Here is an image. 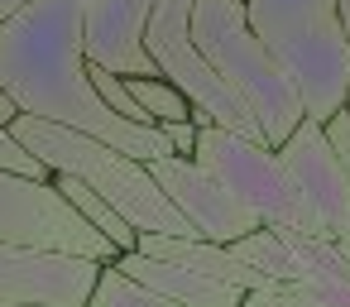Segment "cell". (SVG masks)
<instances>
[{"mask_svg": "<svg viewBox=\"0 0 350 307\" xmlns=\"http://www.w3.org/2000/svg\"><path fill=\"white\" fill-rule=\"evenodd\" d=\"M0 87L20 116L68 125L139 163L178 159L159 125H135L101 101L87 58V0H34L0 25Z\"/></svg>", "mask_w": 350, "mask_h": 307, "instance_id": "6da1fadb", "label": "cell"}, {"mask_svg": "<svg viewBox=\"0 0 350 307\" xmlns=\"http://www.w3.org/2000/svg\"><path fill=\"white\" fill-rule=\"evenodd\" d=\"M245 15L283 77L297 87L307 120L326 125L350 96V44L340 0H245Z\"/></svg>", "mask_w": 350, "mask_h": 307, "instance_id": "7a4b0ae2", "label": "cell"}, {"mask_svg": "<svg viewBox=\"0 0 350 307\" xmlns=\"http://www.w3.org/2000/svg\"><path fill=\"white\" fill-rule=\"evenodd\" d=\"M10 130L53 173L82 178L92 192H101L139 235H197L187 226V216L168 202V192L159 187V178L149 173V163H139V159H130V154H120V149H111V144H101L92 135L34 120V116H15Z\"/></svg>", "mask_w": 350, "mask_h": 307, "instance_id": "3957f363", "label": "cell"}, {"mask_svg": "<svg viewBox=\"0 0 350 307\" xmlns=\"http://www.w3.org/2000/svg\"><path fill=\"white\" fill-rule=\"evenodd\" d=\"M192 39H197L202 58L216 68V77L254 116V125L264 130V139L273 149H283L288 135L307 120V111H302L297 87L283 77V68L273 63V53L254 34L250 15H245V0H197Z\"/></svg>", "mask_w": 350, "mask_h": 307, "instance_id": "277c9868", "label": "cell"}, {"mask_svg": "<svg viewBox=\"0 0 350 307\" xmlns=\"http://www.w3.org/2000/svg\"><path fill=\"white\" fill-rule=\"evenodd\" d=\"M0 245L15 250H49V254H77L96 264H116L120 250L53 187L25 173L0 168Z\"/></svg>", "mask_w": 350, "mask_h": 307, "instance_id": "5b68a950", "label": "cell"}, {"mask_svg": "<svg viewBox=\"0 0 350 307\" xmlns=\"http://www.w3.org/2000/svg\"><path fill=\"white\" fill-rule=\"evenodd\" d=\"M192 159H197L202 168H211L264 226L312 235L302 192H297L293 173L283 168L278 149H269V144H259V139H245V135H230V130H221V125H206Z\"/></svg>", "mask_w": 350, "mask_h": 307, "instance_id": "8992f818", "label": "cell"}, {"mask_svg": "<svg viewBox=\"0 0 350 307\" xmlns=\"http://www.w3.org/2000/svg\"><path fill=\"white\" fill-rule=\"evenodd\" d=\"M278 159H283V168L293 173L297 192H302L312 235H317V240L350 245V173H345V163L331 154L326 125L302 120V125L288 135V144L278 149Z\"/></svg>", "mask_w": 350, "mask_h": 307, "instance_id": "52a82bcc", "label": "cell"}, {"mask_svg": "<svg viewBox=\"0 0 350 307\" xmlns=\"http://www.w3.org/2000/svg\"><path fill=\"white\" fill-rule=\"evenodd\" d=\"M149 173L159 178V187L168 192V202L187 216V226L202 235V240H216V245H235L245 235H254L264 221L211 173L202 168L197 159H159L149 163Z\"/></svg>", "mask_w": 350, "mask_h": 307, "instance_id": "ba28073f", "label": "cell"}, {"mask_svg": "<svg viewBox=\"0 0 350 307\" xmlns=\"http://www.w3.org/2000/svg\"><path fill=\"white\" fill-rule=\"evenodd\" d=\"M106 264L49 250L0 245V302H39V307H87Z\"/></svg>", "mask_w": 350, "mask_h": 307, "instance_id": "9c48e42d", "label": "cell"}, {"mask_svg": "<svg viewBox=\"0 0 350 307\" xmlns=\"http://www.w3.org/2000/svg\"><path fill=\"white\" fill-rule=\"evenodd\" d=\"M159 0H87V58L116 77H159L149 20Z\"/></svg>", "mask_w": 350, "mask_h": 307, "instance_id": "30bf717a", "label": "cell"}, {"mask_svg": "<svg viewBox=\"0 0 350 307\" xmlns=\"http://www.w3.org/2000/svg\"><path fill=\"white\" fill-rule=\"evenodd\" d=\"M139 250L154 254V259H168V264H183V269H197L216 283H230L240 293H259L269 288L273 278L250 269L230 245H216V240H202V235H139Z\"/></svg>", "mask_w": 350, "mask_h": 307, "instance_id": "8fae6325", "label": "cell"}, {"mask_svg": "<svg viewBox=\"0 0 350 307\" xmlns=\"http://www.w3.org/2000/svg\"><path fill=\"white\" fill-rule=\"evenodd\" d=\"M116 264H120L130 278H139L144 288H154V293H163L168 302H178V307H240V302H245L240 288L216 283V278H206V273H197V269L154 259V254H144V250H130V254H120Z\"/></svg>", "mask_w": 350, "mask_h": 307, "instance_id": "7c38bea8", "label": "cell"}, {"mask_svg": "<svg viewBox=\"0 0 350 307\" xmlns=\"http://www.w3.org/2000/svg\"><path fill=\"white\" fill-rule=\"evenodd\" d=\"M53 187H58V192H63V197H68V202H72V206H77V211H82V216H87V221H92V226H96V230H101L116 250H120V254L139 250V230H135V226H130V221H125V216H120V211H116L101 192H92L82 178L53 173Z\"/></svg>", "mask_w": 350, "mask_h": 307, "instance_id": "4fadbf2b", "label": "cell"}, {"mask_svg": "<svg viewBox=\"0 0 350 307\" xmlns=\"http://www.w3.org/2000/svg\"><path fill=\"white\" fill-rule=\"evenodd\" d=\"M87 307H178V302H168L163 293L144 288V283L130 278L120 264H106L101 278H96V288H92V302H87Z\"/></svg>", "mask_w": 350, "mask_h": 307, "instance_id": "5bb4252c", "label": "cell"}, {"mask_svg": "<svg viewBox=\"0 0 350 307\" xmlns=\"http://www.w3.org/2000/svg\"><path fill=\"white\" fill-rule=\"evenodd\" d=\"M130 96L139 101V111L154 120V125H168V120H192V101L168 82V77H125Z\"/></svg>", "mask_w": 350, "mask_h": 307, "instance_id": "9a60e30c", "label": "cell"}, {"mask_svg": "<svg viewBox=\"0 0 350 307\" xmlns=\"http://www.w3.org/2000/svg\"><path fill=\"white\" fill-rule=\"evenodd\" d=\"M0 168H5V173H25V178H39V183H53V168H49L44 159H34V154L15 139L10 125H0Z\"/></svg>", "mask_w": 350, "mask_h": 307, "instance_id": "2e32d148", "label": "cell"}, {"mask_svg": "<svg viewBox=\"0 0 350 307\" xmlns=\"http://www.w3.org/2000/svg\"><path fill=\"white\" fill-rule=\"evenodd\" d=\"M240 307H317L297 283H269V288H259V293H245V302Z\"/></svg>", "mask_w": 350, "mask_h": 307, "instance_id": "e0dca14e", "label": "cell"}, {"mask_svg": "<svg viewBox=\"0 0 350 307\" xmlns=\"http://www.w3.org/2000/svg\"><path fill=\"white\" fill-rule=\"evenodd\" d=\"M159 130H163V139L173 144L178 159H192V154H197V139H202V125H197V120H168V125H159Z\"/></svg>", "mask_w": 350, "mask_h": 307, "instance_id": "ac0fdd59", "label": "cell"}, {"mask_svg": "<svg viewBox=\"0 0 350 307\" xmlns=\"http://www.w3.org/2000/svg\"><path fill=\"white\" fill-rule=\"evenodd\" d=\"M326 139H331V154H336V159L345 163V173H350V116H345V111L326 120Z\"/></svg>", "mask_w": 350, "mask_h": 307, "instance_id": "d6986e66", "label": "cell"}, {"mask_svg": "<svg viewBox=\"0 0 350 307\" xmlns=\"http://www.w3.org/2000/svg\"><path fill=\"white\" fill-rule=\"evenodd\" d=\"M25 5H34V0H0V25H5V20H15Z\"/></svg>", "mask_w": 350, "mask_h": 307, "instance_id": "ffe728a7", "label": "cell"}, {"mask_svg": "<svg viewBox=\"0 0 350 307\" xmlns=\"http://www.w3.org/2000/svg\"><path fill=\"white\" fill-rule=\"evenodd\" d=\"M15 116H20V111H15V101L5 96V87H0V125H10Z\"/></svg>", "mask_w": 350, "mask_h": 307, "instance_id": "44dd1931", "label": "cell"}, {"mask_svg": "<svg viewBox=\"0 0 350 307\" xmlns=\"http://www.w3.org/2000/svg\"><path fill=\"white\" fill-rule=\"evenodd\" d=\"M340 25H345V44H350V0H340Z\"/></svg>", "mask_w": 350, "mask_h": 307, "instance_id": "7402d4cb", "label": "cell"}, {"mask_svg": "<svg viewBox=\"0 0 350 307\" xmlns=\"http://www.w3.org/2000/svg\"><path fill=\"white\" fill-rule=\"evenodd\" d=\"M0 307H39V302H0Z\"/></svg>", "mask_w": 350, "mask_h": 307, "instance_id": "603a6c76", "label": "cell"}, {"mask_svg": "<svg viewBox=\"0 0 350 307\" xmlns=\"http://www.w3.org/2000/svg\"><path fill=\"white\" fill-rule=\"evenodd\" d=\"M345 116H350V96H345Z\"/></svg>", "mask_w": 350, "mask_h": 307, "instance_id": "cb8c5ba5", "label": "cell"}]
</instances>
